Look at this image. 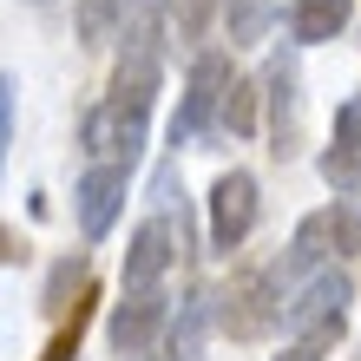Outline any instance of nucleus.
Masks as SVG:
<instances>
[{
  "mask_svg": "<svg viewBox=\"0 0 361 361\" xmlns=\"http://www.w3.org/2000/svg\"><path fill=\"white\" fill-rule=\"evenodd\" d=\"M276 315H283V295L263 283V269H257V276H237L224 295H210V322H217L224 335H237V342H257V335H269Z\"/></svg>",
  "mask_w": 361,
  "mask_h": 361,
  "instance_id": "1",
  "label": "nucleus"
},
{
  "mask_svg": "<svg viewBox=\"0 0 361 361\" xmlns=\"http://www.w3.org/2000/svg\"><path fill=\"white\" fill-rule=\"evenodd\" d=\"M230 79H237V73H230L224 53H197V59H190L184 105H178V118H171V145H184V138H197V132H210V125H217V99H224Z\"/></svg>",
  "mask_w": 361,
  "mask_h": 361,
  "instance_id": "2",
  "label": "nucleus"
},
{
  "mask_svg": "<svg viewBox=\"0 0 361 361\" xmlns=\"http://www.w3.org/2000/svg\"><path fill=\"white\" fill-rule=\"evenodd\" d=\"M250 230H257V178L224 171L210 184V250H237Z\"/></svg>",
  "mask_w": 361,
  "mask_h": 361,
  "instance_id": "3",
  "label": "nucleus"
},
{
  "mask_svg": "<svg viewBox=\"0 0 361 361\" xmlns=\"http://www.w3.org/2000/svg\"><path fill=\"white\" fill-rule=\"evenodd\" d=\"M125 190H132V171H125V164H92V171L79 178V230H86L92 243L112 230V217L125 210Z\"/></svg>",
  "mask_w": 361,
  "mask_h": 361,
  "instance_id": "4",
  "label": "nucleus"
},
{
  "mask_svg": "<svg viewBox=\"0 0 361 361\" xmlns=\"http://www.w3.org/2000/svg\"><path fill=\"white\" fill-rule=\"evenodd\" d=\"M171 322V302H164L158 289H125V302L112 309V348L118 355H138L152 348V335Z\"/></svg>",
  "mask_w": 361,
  "mask_h": 361,
  "instance_id": "5",
  "label": "nucleus"
},
{
  "mask_svg": "<svg viewBox=\"0 0 361 361\" xmlns=\"http://www.w3.org/2000/svg\"><path fill=\"white\" fill-rule=\"evenodd\" d=\"M355 295V283H348V269H335V263H322L302 283V295L295 302H283V322L302 335V329H315V322H329V315H342V302Z\"/></svg>",
  "mask_w": 361,
  "mask_h": 361,
  "instance_id": "6",
  "label": "nucleus"
},
{
  "mask_svg": "<svg viewBox=\"0 0 361 361\" xmlns=\"http://www.w3.org/2000/svg\"><path fill=\"white\" fill-rule=\"evenodd\" d=\"M138 145H145V118H138V112H118V105H99V112L86 118V152H92L99 164H125V171H132Z\"/></svg>",
  "mask_w": 361,
  "mask_h": 361,
  "instance_id": "7",
  "label": "nucleus"
},
{
  "mask_svg": "<svg viewBox=\"0 0 361 361\" xmlns=\"http://www.w3.org/2000/svg\"><path fill=\"white\" fill-rule=\"evenodd\" d=\"M178 263V230L152 217V224H138V237L132 250H125V289H158V276Z\"/></svg>",
  "mask_w": 361,
  "mask_h": 361,
  "instance_id": "8",
  "label": "nucleus"
},
{
  "mask_svg": "<svg viewBox=\"0 0 361 361\" xmlns=\"http://www.w3.org/2000/svg\"><path fill=\"white\" fill-rule=\"evenodd\" d=\"M322 263H329V230H322V217H302V224H295V237H289V250H283V257H276V263L263 269V283H269L276 295H283L289 283L315 276Z\"/></svg>",
  "mask_w": 361,
  "mask_h": 361,
  "instance_id": "9",
  "label": "nucleus"
},
{
  "mask_svg": "<svg viewBox=\"0 0 361 361\" xmlns=\"http://www.w3.org/2000/svg\"><path fill=\"white\" fill-rule=\"evenodd\" d=\"M263 99H269V138H276L269 152L289 158L295 152V105H302V99H295V59L289 53H276L263 66Z\"/></svg>",
  "mask_w": 361,
  "mask_h": 361,
  "instance_id": "10",
  "label": "nucleus"
},
{
  "mask_svg": "<svg viewBox=\"0 0 361 361\" xmlns=\"http://www.w3.org/2000/svg\"><path fill=\"white\" fill-rule=\"evenodd\" d=\"M322 178L335 190H361V99H348L335 112V138L322 152Z\"/></svg>",
  "mask_w": 361,
  "mask_h": 361,
  "instance_id": "11",
  "label": "nucleus"
},
{
  "mask_svg": "<svg viewBox=\"0 0 361 361\" xmlns=\"http://www.w3.org/2000/svg\"><path fill=\"white\" fill-rule=\"evenodd\" d=\"M158 79H164V66L152 53H125L118 59V73H112V99L105 105H118V112H152V99H158Z\"/></svg>",
  "mask_w": 361,
  "mask_h": 361,
  "instance_id": "12",
  "label": "nucleus"
},
{
  "mask_svg": "<svg viewBox=\"0 0 361 361\" xmlns=\"http://www.w3.org/2000/svg\"><path fill=\"white\" fill-rule=\"evenodd\" d=\"M355 20V0H295L289 7V39L295 47H322Z\"/></svg>",
  "mask_w": 361,
  "mask_h": 361,
  "instance_id": "13",
  "label": "nucleus"
},
{
  "mask_svg": "<svg viewBox=\"0 0 361 361\" xmlns=\"http://www.w3.org/2000/svg\"><path fill=\"white\" fill-rule=\"evenodd\" d=\"M204 342H210V289H184V302L171 315V361H204Z\"/></svg>",
  "mask_w": 361,
  "mask_h": 361,
  "instance_id": "14",
  "label": "nucleus"
},
{
  "mask_svg": "<svg viewBox=\"0 0 361 361\" xmlns=\"http://www.w3.org/2000/svg\"><path fill=\"white\" fill-rule=\"evenodd\" d=\"M125 53H152L158 59V39H164V0H118V33Z\"/></svg>",
  "mask_w": 361,
  "mask_h": 361,
  "instance_id": "15",
  "label": "nucleus"
},
{
  "mask_svg": "<svg viewBox=\"0 0 361 361\" xmlns=\"http://www.w3.org/2000/svg\"><path fill=\"white\" fill-rule=\"evenodd\" d=\"M276 27V0H224V33L230 47H257Z\"/></svg>",
  "mask_w": 361,
  "mask_h": 361,
  "instance_id": "16",
  "label": "nucleus"
},
{
  "mask_svg": "<svg viewBox=\"0 0 361 361\" xmlns=\"http://www.w3.org/2000/svg\"><path fill=\"white\" fill-rule=\"evenodd\" d=\"M322 230H329V250H335V257H355V250H361V204L342 197L335 210H322Z\"/></svg>",
  "mask_w": 361,
  "mask_h": 361,
  "instance_id": "17",
  "label": "nucleus"
},
{
  "mask_svg": "<svg viewBox=\"0 0 361 361\" xmlns=\"http://www.w3.org/2000/svg\"><path fill=\"white\" fill-rule=\"evenodd\" d=\"M217 118H224V132H257V86L250 79H230L224 99H217Z\"/></svg>",
  "mask_w": 361,
  "mask_h": 361,
  "instance_id": "18",
  "label": "nucleus"
},
{
  "mask_svg": "<svg viewBox=\"0 0 361 361\" xmlns=\"http://www.w3.org/2000/svg\"><path fill=\"white\" fill-rule=\"evenodd\" d=\"M335 342H342V315H329V322H315V329H302V335H295V342L283 348V355H276V361H322Z\"/></svg>",
  "mask_w": 361,
  "mask_h": 361,
  "instance_id": "19",
  "label": "nucleus"
},
{
  "mask_svg": "<svg viewBox=\"0 0 361 361\" xmlns=\"http://www.w3.org/2000/svg\"><path fill=\"white\" fill-rule=\"evenodd\" d=\"M112 33H118V0H79V39L105 47Z\"/></svg>",
  "mask_w": 361,
  "mask_h": 361,
  "instance_id": "20",
  "label": "nucleus"
},
{
  "mask_svg": "<svg viewBox=\"0 0 361 361\" xmlns=\"http://www.w3.org/2000/svg\"><path fill=\"white\" fill-rule=\"evenodd\" d=\"M210 13H217V0H171V27H178L184 39H197V33L210 27Z\"/></svg>",
  "mask_w": 361,
  "mask_h": 361,
  "instance_id": "21",
  "label": "nucleus"
},
{
  "mask_svg": "<svg viewBox=\"0 0 361 361\" xmlns=\"http://www.w3.org/2000/svg\"><path fill=\"white\" fill-rule=\"evenodd\" d=\"M79 283H86V263H59L47 283V309H66V289H79Z\"/></svg>",
  "mask_w": 361,
  "mask_h": 361,
  "instance_id": "22",
  "label": "nucleus"
},
{
  "mask_svg": "<svg viewBox=\"0 0 361 361\" xmlns=\"http://www.w3.org/2000/svg\"><path fill=\"white\" fill-rule=\"evenodd\" d=\"M7 145H13V79L0 73V171H7Z\"/></svg>",
  "mask_w": 361,
  "mask_h": 361,
  "instance_id": "23",
  "label": "nucleus"
},
{
  "mask_svg": "<svg viewBox=\"0 0 361 361\" xmlns=\"http://www.w3.org/2000/svg\"><path fill=\"white\" fill-rule=\"evenodd\" d=\"M13 257H20V237H13L7 224H0V263H13Z\"/></svg>",
  "mask_w": 361,
  "mask_h": 361,
  "instance_id": "24",
  "label": "nucleus"
},
{
  "mask_svg": "<svg viewBox=\"0 0 361 361\" xmlns=\"http://www.w3.org/2000/svg\"><path fill=\"white\" fill-rule=\"evenodd\" d=\"M118 361H152V355H145V348H138V355H118Z\"/></svg>",
  "mask_w": 361,
  "mask_h": 361,
  "instance_id": "25",
  "label": "nucleus"
},
{
  "mask_svg": "<svg viewBox=\"0 0 361 361\" xmlns=\"http://www.w3.org/2000/svg\"><path fill=\"white\" fill-rule=\"evenodd\" d=\"M33 7H39V0H33Z\"/></svg>",
  "mask_w": 361,
  "mask_h": 361,
  "instance_id": "26",
  "label": "nucleus"
}]
</instances>
